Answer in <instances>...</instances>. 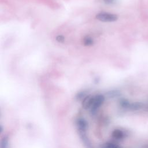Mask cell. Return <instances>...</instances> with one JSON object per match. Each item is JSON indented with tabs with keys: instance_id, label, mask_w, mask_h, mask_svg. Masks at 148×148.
Instances as JSON below:
<instances>
[{
	"instance_id": "obj_1",
	"label": "cell",
	"mask_w": 148,
	"mask_h": 148,
	"mask_svg": "<svg viewBox=\"0 0 148 148\" xmlns=\"http://www.w3.org/2000/svg\"><path fill=\"white\" fill-rule=\"evenodd\" d=\"M95 17L97 20L102 22H114L117 20L118 16L115 14L102 12L98 13Z\"/></svg>"
},
{
	"instance_id": "obj_3",
	"label": "cell",
	"mask_w": 148,
	"mask_h": 148,
	"mask_svg": "<svg viewBox=\"0 0 148 148\" xmlns=\"http://www.w3.org/2000/svg\"><path fill=\"white\" fill-rule=\"evenodd\" d=\"M83 44L86 46H90L94 44V40L90 36H86L83 39Z\"/></svg>"
},
{
	"instance_id": "obj_2",
	"label": "cell",
	"mask_w": 148,
	"mask_h": 148,
	"mask_svg": "<svg viewBox=\"0 0 148 148\" xmlns=\"http://www.w3.org/2000/svg\"><path fill=\"white\" fill-rule=\"evenodd\" d=\"M143 107H144V105L142 102H130L127 110H132V111H136V110H139L142 109Z\"/></svg>"
},
{
	"instance_id": "obj_5",
	"label": "cell",
	"mask_w": 148,
	"mask_h": 148,
	"mask_svg": "<svg viewBox=\"0 0 148 148\" xmlns=\"http://www.w3.org/2000/svg\"><path fill=\"white\" fill-rule=\"evenodd\" d=\"M103 1L108 5H111V4H113L115 3V0H103Z\"/></svg>"
},
{
	"instance_id": "obj_4",
	"label": "cell",
	"mask_w": 148,
	"mask_h": 148,
	"mask_svg": "<svg viewBox=\"0 0 148 148\" xmlns=\"http://www.w3.org/2000/svg\"><path fill=\"white\" fill-rule=\"evenodd\" d=\"M56 40L58 41V42L62 43V42H64L65 38H64V37L62 35H58V36L56 37Z\"/></svg>"
}]
</instances>
